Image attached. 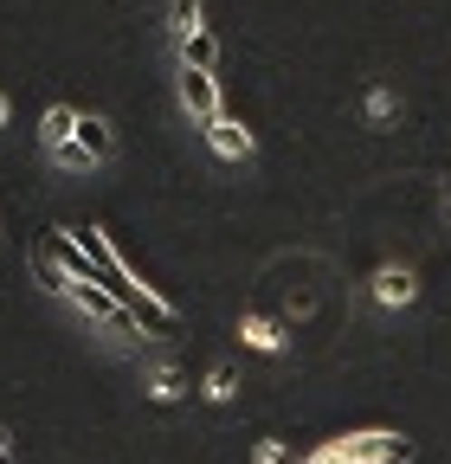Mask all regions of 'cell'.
Here are the masks:
<instances>
[{
    "mask_svg": "<svg viewBox=\"0 0 451 464\" xmlns=\"http://www.w3.org/2000/svg\"><path fill=\"white\" fill-rule=\"evenodd\" d=\"M335 458L342 464H407L413 445L393 432H349V439H335Z\"/></svg>",
    "mask_w": 451,
    "mask_h": 464,
    "instance_id": "cell-1",
    "label": "cell"
},
{
    "mask_svg": "<svg viewBox=\"0 0 451 464\" xmlns=\"http://www.w3.org/2000/svg\"><path fill=\"white\" fill-rule=\"evenodd\" d=\"M368 290H374V304H380V310H407V304L419 297V277H413L407 265H380Z\"/></svg>",
    "mask_w": 451,
    "mask_h": 464,
    "instance_id": "cell-2",
    "label": "cell"
},
{
    "mask_svg": "<svg viewBox=\"0 0 451 464\" xmlns=\"http://www.w3.org/2000/svg\"><path fill=\"white\" fill-rule=\"evenodd\" d=\"M206 142H213L226 161H245V155H252V130L239 123V116H226V110H219V116H206Z\"/></svg>",
    "mask_w": 451,
    "mask_h": 464,
    "instance_id": "cell-3",
    "label": "cell"
},
{
    "mask_svg": "<svg viewBox=\"0 0 451 464\" xmlns=\"http://www.w3.org/2000/svg\"><path fill=\"white\" fill-rule=\"evenodd\" d=\"M181 103H187V116H219V84H213V72H194V65H181Z\"/></svg>",
    "mask_w": 451,
    "mask_h": 464,
    "instance_id": "cell-4",
    "label": "cell"
},
{
    "mask_svg": "<svg viewBox=\"0 0 451 464\" xmlns=\"http://www.w3.org/2000/svg\"><path fill=\"white\" fill-rule=\"evenodd\" d=\"M72 149H78L84 161H103V155H110V123H103V116H78Z\"/></svg>",
    "mask_w": 451,
    "mask_h": 464,
    "instance_id": "cell-5",
    "label": "cell"
},
{
    "mask_svg": "<svg viewBox=\"0 0 451 464\" xmlns=\"http://www.w3.org/2000/svg\"><path fill=\"white\" fill-rule=\"evenodd\" d=\"M72 130H78V110H72V103H52V110L39 116V142H45V149H65Z\"/></svg>",
    "mask_w": 451,
    "mask_h": 464,
    "instance_id": "cell-6",
    "label": "cell"
},
{
    "mask_svg": "<svg viewBox=\"0 0 451 464\" xmlns=\"http://www.w3.org/2000/svg\"><path fill=\"white\" fill-rule=\"evenodd\" d=\"M181 65H194V72H213V65H219V39H213L206 26L181 33Z\"/></svg>",
    "mask_w": 451,
    "mask_h": 464,
    "instance_id": "cell-7",
    "label": "cell"
},
{
    "mask_svg": "<svg viewBox=\"0 0 451 464\" xmlns=\"http://www.w3.org/2000/svg\"><path fill=\"white\" fill-rule=\"evenodd\" d=\"M245 348H258V355H277V348H284V329L277 323H264V316H245Z\"/></svg>",
    "mask_w": 451,
    "mask_h": 464,
    "instance_id": "cell-8",
    "label": "cell"
},
{
    "mask_svg": "<svg viewBox=\"0 0 451 464\" xmlns=\"http://www.w3.org/2000/svg\"><path fill=\"white\" fill-rule=\"evenodd\" d=\"M149 393H155V400H181V393H187L181 368H155V374H149Z\"/></svg>",
    "mask_w": 451,
    "mask_h": 464,
    "instance_id": "cell-9",
    "label": "cell"
},
{
    "mask_svg": "<svg viewBox=\"0 0 451 464\" xmlns=\"http://www.w3.org/2000/svg\"><path fill=\"white\" fill-rule=\"evenodd\" d=\"M233 387H239V381H233V368H213V374H206V400H213V406L233 400Z\"/></svg>",
    "mask_w": 451,
    "mask_h": 464,
    "instance_id": "cell-10",
    "label": "cell"
},
{
    "mask_svg": "<svg viewBox=\"0 0 451 464\" xmlns=\"http://www.w3.org/2000/svg\"><path fill=\"white\" fill-rule=\"evenodd\" d=\"M168 14H175V33H194L200 26V0H175Z\"/></svg>",
    "mask_w": 451,
    "mask_h": 464,
    "instance_id": "cell-11",
    "label": "cell"
},
{
    "mask_svg": "<svg viewBox=\"0 0 451 464\" xmlns=\"http://www.w3.org/2000/svg\"><path fill=\"white\" fill-rule=\"evenodd\" d=\"M368 116H374V123H387V116H393V91H368Z\"/></svg>",
    "mask_w": 451,
    "mask_h": 464,
    "instance_id": "cell-12",
    "label": "cell"
},
{
    "mask_svg": "<svg viewBox=\"0 0 451 464\" xmlns=\"http://www.w3.org/2000/svg\"><path fill=\"white\" fill-rule=\"evenodd\" d=\"M0 458H7V426H0Z\"/></svg>",
    "mask_w": 451,
    "mask_h": 464,
    "instance_id": "cell-13",
    "label": "cell"
},
{
    "mask_svg": "<svg viewBox=\"0 0 451 464\" xmlns=\"http://www.w3.org/2000/svg\"><path fill=\"white\" fill-rule=\"evenodd\" d=\"M0 123H7V97H0Z\"/></svg>",
    "mask_w": 451,
    "mask_h": 464,
    "instance_id": "cell-14",
    "label": "cell"
}]
</instances>
